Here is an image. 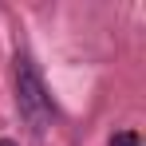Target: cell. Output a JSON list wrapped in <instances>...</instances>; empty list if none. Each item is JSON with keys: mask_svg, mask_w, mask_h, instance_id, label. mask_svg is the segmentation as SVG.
<instances>
[{"mask_svg": "<svg viewBox=\"0 0 146 146\" xmlns=\"http://www.w3.org/2000/svg\"><path fill=\"white\" fill-rule=\"evenodd\" d=\"M0 146H16V142H12V138H0Z\"/></svg>", "mask_w": 146, "mask_h": 146, "instance_id": "3957f363", "label": "cell"}, {"mask_svg": "<svg viewBox=\"0 0 146 146\" xmlns=\"http://www.w3.org/2000/svg\"><path fill=\"white\" fill-rule=\"evenodd\" d=\"M16 107H20V119L36 130V134H44L51 126V95L48 87H44V75L40 67L32 63V55H16Z\"/></svg>", "mask_w": 146, "mask_h": 146, "instance_id": "6da1fadb", "label": "cell"}, {"mask_svg": "<svg viewBox=\"0 0 146 146\" xmlns=\"http://www.w3.org/2000/svg\"><path fill=\"white\" fill-rule=\"evenodd\" d=\"M111 146H142V142L134 130H119V134H111Z\"/></svg>", "mask_w": 146, "mask_h": 146, "instance_id": "7a4b0ae2", "label": "cell"}]
</instances>
